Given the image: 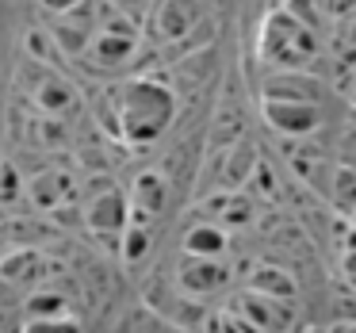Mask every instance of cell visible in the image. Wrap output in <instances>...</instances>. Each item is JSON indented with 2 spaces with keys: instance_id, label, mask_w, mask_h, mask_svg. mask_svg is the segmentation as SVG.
<instances>
[{
  "instance_id": "6da1fadb",
  "label": "cell",
  "mask_w": 356,
  "mask_h": 333,
  "mask_svg": "<svg viewBox=\"0 0 356 333\" xmlns=\"http://www.w3.org/2000/svg\"><path fill=\"white\" fill-rule=\"evenodd\" d=\"M177 115V96L157 77H131L115 100V134L131 146H149L169 131Z\"/></svg>"
},
{
  "instance_id": "7a4b0ae2",
  "label": "cell",
  "mask_w": 356,
  "mask_h": 333,
  "mask_svg": "<svg viewBox=\"0 0 356 333\" xmlns=\"http://www.w3.org/2000/svg\"><path fill=\"white\" fill-rule=\"evenodd\" d=\"M257 54L280 73H302V65L322 54V39H318V27H310L307 19L291 16L287 8H272L261 24Z\"/></svg>"
},
{
  "instance_id": "3957f363",
  "label": "cell",
  "mask_w": 356,
  "mask_h": 333,
  "mask_svg": "<svg viewBox=\"0 0 356 333\" xmlns=\"http://www.w3.org/2000/svg\"><path fill=\"white\" fill-rule=\"evenodd\" d=\"M142 39H138V24H131L127 16H119V12H111L108 24L100 27V35L92 39V47H88V62L96 65V70H123V65L134 62V54H138Z\"/></svg>"
},
{
  "instance_id": "277c9868",
  "label": "cell",
  "mask_w": 356,
  "mask_h": 333,
  "mask_svg": "<svg viewBox=\"0 0 356 333\" xmlns=\"http://www.w3.org/2000/svg\"><path fill=\"white\" fill-rule=\"evenodd\" d=\"M85 226L96 238H115L123 241L127 226H131V195H123L115 184L96 188L85 200Z\"/></svg>"
},
{
  "instance_id": "5b68a950",
  "label": "cell",
  "mask_w": 356,
  "mask_h": 333,
  "mask_svg": "<svg viewBox=\"0 0 356 333\" xmlns=\"http://www.w3.org/2000/svg\"><path fill=\"white\" fill-rule=\"evenodd\" d=\"M230 310L253 333H287L291 330V318H295L291 307H287V299H272V295H261V291H253V287L234 295Z\"/></svg>"
},
{
  "instance_id": "8992f818",
  "label": "cell",
  "mask_w": 356,
  "mask_h": 333,
  "mask_svg": "<svg viewBox=\"0 0 356 333\" xmlns=\"http://www.w3.org/2000/svg\"><path fill=\"white\" fill-rule=\"evenodd\" d=\"M203 8L200 0H157L154 12H149V39L161 42V47H172V42H184L188 35L200 27Z\"/></svg>"
},
{
  "instance_id": "52a82bcc",
  "label": "cell",
  "mask_w": 356,
  "mask_h": 333,
  "mask_svg": "<svg viewBox=\"0 0 356 333\" xmlns=\"http://www.w3.org/2000/svg\"><path fill=\"white\" fill-rule=\"evenodd\" d=\"M31 104H35V111H39L42 119H58V123H65L70 115H77V108H81L77 88L54 70L39 73V81L31 85Z\"/></svg>"
},
{
  "instance_id": "ba28073f",
  "label": "cell",
  "mask_w": 356,
  "mask_h": 333,
  "mask_svg": "<svg viewBox=\"0 0 356 333\" xmlns=\"http://www.w3.org/2000/svg\"><path fill=\"white\" fill-rule=\"evenodd\" d=\"M177 284L184 295H215L230 284V264L222 257H184L177 268Z\"/></svg>"
},
{
  "instance_id": "9c48e42d",
  "label": "cell",
  "mask_w": 356,
  "mask_h": 333,
  "mask_svg": "<svg viewBox=\"0 0 356 333\" xmlns=\"http://www.w3.org/2000/svg\"><path fill=\"white\" fill-rule=\"evenodd\" d=\"M264 123L276 134H287V138H307L322 127V115H318V104H287V100H261Z\"/></svg>"
},
{
  "instance_id": "30bf717a",
  "label": "cell",
  "mask_w": 356,
  "mask_h": 333,
  "mask_svg": "<svg viewBox=\"0 0 356 333\" xmlns=\"http://www.w3.org/2000/svg\"><path fill=\"white\" fill-rule=\"evenodd\" d=\"M77 195V180L70 169H39L27 177V200L35 211H58Z\"/></svg>"
},
{
  "instance_id": "8fae6325",
  "label": "cell",
  "mask_w": 356,
  "mask_h": 333,
  "mask_svg": "<svg viewBox=\"0 0 356 333\" xmlns=\"http://www.w3.org/2000/svg\"><path fill=\"white\" fill-rule=\"evenodd\" d=\"M165 200H169V184H165L161 172H154V169L138 172L131 188V222L154 226L165 211Z\"/></svg>"
},
{
  "instance_id": "7c38bea8",
  "label": "cell",
  "mask_w": 356,
  "mask_h": 333,
  "mask_svg": "<svg viewBox=\"0 0 356 333\" xmlns=\"http://www.w3.org/2000/svg\"><path fill=\"white\" fill-rule=\"evenodd\" d=\"M261 100H287V104H318V88L307 73H272L261 85Z\"/></svg>"
},
{
  "instance_id": "4fadbf2b",
  "label": "cell",
  "mask_w": 356,
  "mask_h": 333,
  "mask_svg": "<svg viewBox=\"0 0 356 333\" xmlns=\"http://www.w3.org/2000/svg\"><path fill=\"white\" fill-rule=\"evenodd\" d=\"M230 238H226V226L207 218V222H195L184 230V253L188 257H226Z\"/></svg>"
},
{
  "instance_id": "5bb4252c",
  "label": "cell",
  "mask_w": 356,
  "mask_h": 333,
  "mask_svg": "<svg viewBox=\"0 0 356 333\" xmlns=\"http://www.w3.org/2000/svg\"><path fill=\"white\" fill-rule=\"evenodd\" d=\"M249 287L261 295H272V299H295L299 295V284H295V276L284 268V264H257L253 272H249Z\"/></svg>"
},
{
  "instance_id": "9a60e30c",
  "label": "cell",
  "mask_w": 356,
  "mask_h": 333,
  "mask_svg": "<svg viewBox=\"0 0 356 333\" xmlns=\"http://www.w3.org/2000/svg\"><path fill=\"white\" fill-rule=\"evenodd\" d=\"M249 200L245 195H238V192H222V195H215V203H207L203 207V215L207 218H215V222H222L226 230L230 226H241V222H249Z\"/></svg>"
},
{
  "instance_id": "2e32d148",
  "label": "cell",
  "mask_w": 356,
  "mask_h": 333,
  "mask_svg": "<svg viewBox=\"0 0 356 333\" xmlns=\"http://www.w3.org/2000/svg\"><path fill=\"white\" fill-rule=\"evenodd\" d=\"M149 241H154V226H142V222H131L123 234V241H119V257H123L127 264H138L142 257L149 253Z\"/></svg>"
},
{
  "instance_id": "e0dca14e",
  "label": "cell",
  "mask_w": 356,
  "mask_h": 333,
  "mask_svg": "<svg viewBox=\"0 0 356 333\" xmlns=\"http://www.w3.org/2000/svg\"><path fill=\"white\" fill-rule=\"evenodd\" d=\"M19 200H27V180L12 161H0V211L16 207Z\"/></svg>"
},
{
  "instance_id": "ac0fdd59",
  "label": "cell",
  "mask_w": 356,
  "mask_h": 333,
  "mask_svg": "<svg viewBox=\"0 0 356 333\" xmlns=\"http://www.w3.org/2000/svg\"><path fill=\"white\" fill-rule=\"evenodd\" d=\"M330 200L337 203V211H345V215H356V169H333Z\"/></svg>"
},
{
  "instance_id": "d6986e66",
  "label": "cell",
  "mask_w": 356,
  "mask_h": 333,
  "mask_svg": "<svg viewBox=\"0 0 356 333\" xmlns=\"http://www.w3.org/2000/svg\"><path fill=\"white\" fill-rule=\"evenodd\" d=\"M24 333H85L81 325V314H70V318H31L24 325Z\"/></svg>"
},
{
  "instance_id": "ffe728a7",
  "label": "cell",
  "mask_w": 356,
  "mask_h": 333,
  "mask_svg": "<svg viewBox=\"0 0 356 333\" xmlns=\"http://www.w3.org/2000/svg\"><path fill=\"white\" fill-rule=\"evenodd\" d=\"M108 4L119 12V16L131 19V24H142V19H149V12H154L157 0H108Z\"/></svg>"
},
{
  "instance_id": "44dd1931",
  "label": "cell",
  "mask_w": 356,
  "mask_h": 333,
  "mask_svg": "<svg viewBox=\"0 0 356 333\" xmlns=\"http://www.w3.org/2000/svg\"><path fill=\"white\" fill-rule=\"evenodd\" d=\"M333 27H337V50L353 58L356 54V12H353V16H345V19H337Z\"/></svg>"
},
{
  "instance_id": "7402d4cb",
  "label": "cell",
  "mask_w": 356,
  "mask_h": 333,
  "mask_svg": "<svg viewBox=\"0 0 356 333\" xmlns=\"http://www.w3.org/2000/svg\"><path fill=\"white\" fill-rule=\"evenodd\" d=\"M314 8L322 12V19L337 24V19H345V16L356 12V0H314Z\"/></svg>"
},
{
  "instance_id": "603a6c76",
  "label": "cell",
  "mask_w": 356,
  "mask_h": 333,
  "mask_svg": "<svg viewBox=\"0 0 356 333\" xmlns=\"http://www.w3.org/2000/svg\"><path fill=\"white\" fill-rule=\"evenodd\" d=\"M341 268H345V279L353 284V291H356V226L348 230V238H345V253H341Z\"/></svg>"
},
{
  "instance_id": "cb8c5ba5",
  "label": "cell",
  "mask_w": 356,
  "mask_h": 333,
  "mask_svg": "<svg viewBox=\"0 0 356 333\" xmlns=\"http://www.w3.org/2000/svg\"><path fill=\"white\" fill-rule=\"evenodd\" d=\"M47 16H65V12H73V8H81L85 0H35Z\"/></svg>"
},
{
  "instance_id": "d4e9b609",
  "label": "cell",
  "mask_w": 356,
  "mask_h": 333,
  "mask_svg": "<svg viewBox=\"0 0 356 333\" xmlns=\"http://www.w3.org/2000/svg\"><path fill=\"white\" fill-rule=\"evenodd\" d=\"M330 333H356V318H353V322H333Z\"/></svg>"
},
{
  "instance_id": "484cf974",
  "label": "cell",
  "mask_w": 356,
  "mask_h": 333,
  "mask_svg": "<svg viewBox=\"0 0 356 333\" xmlns=\"http://www.w3.org/2000/svg\"><path fill=\"white\" fill-rule=\"evenodd\" d=\"M353 108H356V88H353Z\"/></svg>"
},
{
  "instance_id": "4316f807",
  "label": "cell",
  "mask_w": 356,
  "mask_h": 333,
  "mask_svg": "<svg viewBox=\"0 0 356 333\" xmlns=\"http://www.w3.org/2000/svg\"><path fill=\"white\" fill-rule=\"evenodd\" d=\"M353 226H356V215H353Z\"/></svg>"
}]
</instances>
